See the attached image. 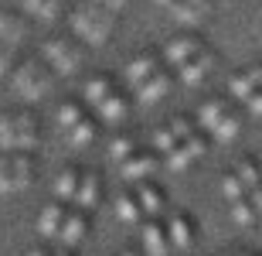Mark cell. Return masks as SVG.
I'll use <instances>...</instances> for the list:
<instances>
[{"mask_svg":"<svg viewBox=\"0 0 262 256\" xmlns=\"http://www.w3.org/2000/svg\"><path fill=\"white\" fill-rule=\"evenodd\" d=\"M191 116L198 120V127L211 137V144H235L245 130V113L235 106L228 96H208L194 106Z\"/></svg>","mask_w":262,"mask_h":256,"instance_id":"6da1fadb","label":"cell"},{"mask_svg":"<svg viewBox=\"0 0 262 256\" xmlns=\"http://www.w3.org/2000/svg\"><path fill=\"white\" fill-rule=\"evenodd\" d=\"M68 31L85 48H102L116 31V14H109L106 7H99L92 0H82V4H75L68 10Z\"/></svg>","mask_w":262,"mask_h":256,"instance_id":"7a4b0ae2","label":"cell"},{"mask_svg":"<svg viewBox=\"0 0 262 256\" xmlns=\"http://www.w3.org/2000/svg\"><path fill=\"white\" fill-rule=\"evenodd\" d=\"M41 120L31 109L0 113V154H38Z\"/></svg>","mask_w":262,"mask_h":256,"instance_id":"3957f363","label":"cell"},{"mask_svg":"<svg viewBox=\"0 0 262 256\" xmlns=\"http://www.w3.org/2000/svg\"><path fill=\"white\" fill-rule=\"evenodd\" d=\"M55 82H58V75L51 72V65L41 55H24L10 72V89L24 103H41L45 96H51Z\"/></svg>","mask_w":262,"mask_h":256,"instance_id":"277c9868","label":"cell"},{"mask_svg":"<svg viewBox=\"0 0 262 256\" xmlns=\"http://www.w3.org/2000/svg\"><path fill=\"white\" fill-rule=\"evenodd\" d=\"M85 45L72 34V31H55L48 38L41 41V58L51 65V72L58 75V79H72L78 72L85 69Z\"/></svg>","mask_w":262,"mask_h":256,"instance_id":"5b68a950","label":"cell"},{"mask_svg":"<svg viewBox=\"0 0 262 256\" xmlns=\"http://www.w3.org/2000/svg\"><path fill=\"white\" fill-rule=\"evenodd\" d=\"M228 99L245 116L262 120V62L242 65V69H235L228 75Z\"/></svg>","mask_w":262,"mask_h":256,"instance_id":"8992f818","label":"cell"},{"mask_svg":"<svg viewBox=\"0 0 262 256\" xmlns=\"http://www.w3.org/2000/svg\"><path fill=\"white\" fill-rule=\"evenodd\" d=\"M31 34V17L17 14V10H4L0 14V79L14 72L20 62V48Z\"/></svg>","mask_w":262,"mask_h":256,"instance_id":"52a82bcc","label":"cell"},{"mask_svg":"<svg viewBox=\"0 0 262 256\" xmlns=\"http://www.w3.org/2000/svg\"><path fill=\"white\" fill-rule=\"evenodd\" d=\"M38 178L34 154H0V195L28 191Z\"/></svg>","mask_w":262,"mask_h":256,"instance_id":"ba28073f","label":"cell"},{"mask_svg":"<svg viewBox=\"0 0 262 256\" xmlns=\"http://www.w3.org/2000/svg\"><path fill=\"white\" fill-rule=\"evenodd\" d=\"M167 69L164 55H160V48H140L129 55V62L123 65V86L133 92V89H140L143 82H150L154 75H160V72Z\"/></svg>","mask_w":262,"mask_h":256,"instance_id":"9c48e42d","label":"cell"},{"mask_svg":"<svg viewBox=\"0 0 262 256\" xmlns=\"http://www.w3.org/2000/svg\"><path fill=\"white\" fill-rule=\"evenodd\" d=\"M204 48H208V41H204L198 31H177V34H170V38L160 45V55H164L167 69L177 72V69H184L194 55H201Z\"/></svg>","mask_w":262,"mask_h":256,"instance_id":"30bf717a","label":"cell"},{"mask_svg":"<svg viewBox=\"0 0 262 256\" xmlns=\"http://www.w3.org/2000/svg\"><path fill=\"white\" fill-rule=\"evenodd\" d=\"M164 226H167V236H170V246L177 253H187L198 243V236H201V226H198V219L187 208H170L164 215Z\"/></svg>","mask_w":262,"mask_h":256,"instance_id":"8fae6325","label":"cell"},{"mask_svg":"<svg viewBox=\"0 0 262 256\" xmlns=\"http://www.w3.org/2000/svg\"><path fill=\"white\" fill-rule=\"evenodd\" d=\"M160 168H164L160 154H157V150H150V147H143L140 154H133L129 161H123V164H119V178H123L126 185H143V181H154Z\"/></svg>","mask_w":262,"mask_h":256,"instance_id":"7c38bea8","label":"cell"},{"mask_svg":"<svg viewBox=\"0 0 262 256\" xmlns=\"http://www.w3.org/2000/svg\"><path fill=\"white\" fill-rule=\"evenodd\" d=\"M116 89H123V79H119V75H113V72H92V75L82 79L78 99H82L89 109H96V106H102Z\"/></svg>","mask_w":262,"mask_h":256,"instance_id":"4fadbf2b","label":"cell"},{"mask_svg":"<svg viewBox=\"0 0 262 256\" xmlns=\"http://www.w3.org/2000/svg\"><path fill=\"white\" fill-rule=\"evenodd\" d=\"M89 232H92V212H82V208L68 205V215H65V222H61V232H58V239H55V246L78 249L89 239Z\"/></svg>","mask_w":262,"mask_h":256,"instance_id":"5bb4252c","label":"cell"},{"mask_svg":"<svg viewBox=\"0 0 262 256\" xmlns=\"http://www.w3.org/2000/svg\"><path fill=\"white\" fill-rule=\"evenodd\" d=\"M133 106H136L133 96H129V89L123 86V89H116V92H113V96H109L102 106L92 109V113L99 116V123H102V127H116V130H119V127H123V123L129 120Z\"/></svg>","mask_w":262,"mask_h":256,"instance_id":"9a60e30c","label":"cell"},{"mask_svg":"<svg viewBox=\"0 0 262 256\" xmlns=\"http://www.w3.org/2000/svg\"><path fill=\"white\" fill-rule=\"evenodd\" d=\"M174 82H177V75L170 69H164L160 75H154L150 82H143L140 89H133L129 96H133V103L136 106H160V103H167V96L174 92Z\"/></svg>","mask_w":262,"mask_h":256,"instance_id":"2e32d148","label":"cell"},{"mask_svg":"<svg viewBox=\"0 0 262 256\" xmlns=\"http://www.w3.org/2000/svg\"><path fill=\"white\" fill-rule=\"evenodd\" d=\"M136 191V198H140V208H143L146 219H164L167 212H170V195H167V188L160 185V181H143V185H129Z\"/></svg>","mask_w":262,"mask_h":256,"instance_id":"e0dca14e","label":"cell"},{"mask_svg":"<svg viewBox=\"0 0 262 256\" xmlns=\"http://www.w3.org/2000/svg\"><path fill=\"white\" fill-rule=\"evenodd\" d=\"M140 229V253L143 256H170L174 246H170V236H167L164 219H146Z\"/></svg>","mask_w":262,"mask_h":256,"instance_id":"ac0fdd59","label":"cell"},{"mask_svg":"<svg viewBox=\"0 0 262 256\" xmlns=\"http://www.w3.org/2000/svg\"><path fill=\"white\" fill-rule=\"evenodd\" d=\"M167 14L181 24V28H198V24H204V21L214 14V0H174L170 7H167Z\"/></svg>","mask_w":262,"mask_h":256,"instance_id":"d6986e66","label":"cell"},{"mask_svg":"<svg viewBox=\"0 0 262 256\" xmlns=\"http://www.w3.org/2000/svg\"><path fill=\"white\" fill-rule=\"evenodd\" d=\"M214 69H218V51L208 45L201 55H194V58L187 62L184 69H177L174 75H177V82H181V86H201L204 79H211Z\"/></svg>","mask_w":262,"mask_h":256,"instance_id":"ffe728a7","label":"cell"},{"mask_svg":"<svg viewBox=\"0 0 262 256\" xmlns=\"http://www.w3.org/2000/svg\"><path fill=\"white\" fill-rule=\"evenodd\" d=\"M143 147H146V133L143 130H116V133L109 137V161L119 168L123 161H129Z\"/></svg>","mask_w":262,"mask_h":256,"instance_id":"44dd1931","label":"cell"},{"mask_svg":"<svg viewBox=\"0 0 262 256\" xmlns=\"http://www.w3.org/2000/svg\"><path fill=\"white\" fill-rule=\"evenodd\" d=\"M106 195V185H102V174L92 168H82V181H78V195H75V208L82 212H96L99 202Z\"/></svg>","mask_w":262,"mask_h":256,"instance_id":"7402d4cb","label":"cell"},{"mask_svg":"<svg viewBox=\"0 0 262 256\" xmlns=\"http://www.w3.org/2000/svg\"><path fill=\"white\" fill-rule=\"evenodd\" d=\"M78 181H82V168H78V164H65V168L55 174V181H51V195H55V202H61V205H75Z\"/></svg>","mask_w":262,"mask_h":256,"instance_id":"603a6c76","label":"cell"},{"mask_svg":"<svg viewBox=\"0 0 262 256\" xmlns=\"http://www.w3.org/2000/svg\"><path fill=\"white\" fill-rule=\"evenodd\" d=\"M113 212H116V219L123 222V226H143L146 222L143 208H140V198H136V191L129 185L113 198Z\"/></svg>","mask_w":262,"mask_h":256,"instance_id":"cb8c5ba5","label":"cell"},{"mask_svg":"<svg viewBox=\"0 0 262 256\" xmlns=\"http://www.w3.org/2000/svg\"><path fill=\"white\" fill-rule=\"evenodd\" d=\"M24 14L41 24H58L68 14V0H24Z\"/></svg>","mask_w":262,"mask_h":256,"instance_id":"d4e9b609","label":"cell"},{"mask_svg":"<svg viewBox=\"0 0 262 256\" xmlns=\"http://www.w3.org/2000/svg\"><path fill=\"white\" fill-rule=\"evenodd\" d=\"M65 215H68V205H61V202H55V198H51L48 205L38 212V232L48 239V243H55V239H58V232H61Z\"/></svg>","mask_w":262,"mask_h":256,"instance_id":"484cf974","label":"cell"},{"mask_svg":"<svg viewBox=\"0 0 262 256\" xmlns=\"http://www.w3.org/2000/svg\"><path fill=\"white\" fill-rule=\"evenodd\" d=\"M102 130H106V127L99 123V116H96V113H89V116L82 120L78 127H72V130H68V133H65V140H68V144H72L75 150H82V147H92V144L99 140V133H102Z\"/></svg>","mask_w":262,"mask_h":256,"instance_id":"4316f807","label":"cell"},{"mask_svg":"<svg viewBox=\"0 0 262 256\" xmlns=\"http://www.w3.org/2000/svg\"><path fill=\"white\" fill-rule=\"evenodd\" d=\"M89 113H92V109H89L78 96H68V99H61V103H58V109H55V120H58L61 133H68V130L78 127V123H82Z\"/></svg>","mask_w":262,"mask_h":256,"instance_id":"83f0119b","label":"cell"},{"mask_svg":"<svg viewBox=\"0 0 262 256\" xmlns=\"http://www.w3.org/2000/svg\"><path fill=\"white\" fill-rule=\"evenodd\" d=\"M235 174L245 181L249 191H259V188H262V161L255 157V154H245V157L235 164Z\"/></svg>","mask_w":262,"mask_h":256,"instance_id":"f1b7e54d","label":"cell"},{"mask_svg":"<svg viewBox=\"0 0 262 256\" xmlns=\"http://www.w3.org/2000/svg\"><path fill=\"white\" fill-rule=\"evenodd\" d=\"M252 191L245 188V181L238 174H235V168L232 171H225L222 174V198L228 202V205H235V202H242V198H249Z\"/></svg>","mask_w":262,"mask_h":256,"instance_id":"f546056e","label":"cell"},{"mask_svg":"<svg viewBox=\"0 0 262 256\" xmlns=\"http://www.w3.org/2000/svg\"><path fill=\"white\" fill-rule=\"evenodd\" d=\"M228 208H232V219L238 222V226H255V222H262V215H259V208H255L252 195L242 198V202H235V205H228Z\"/></svg>","mask_w":262,"mask_h":256,"instance_id":"4dcf8cb0","label":"cell"},{"mask_svg":"<svg viewBox=\"0 0 262 256\" xmlns=\"http://www.w3.org/2000/svg\"><path fill=\"white\" fill-rule=\"evenodd\" d=\"M92 4H99V7H106L109 14H116V17H119V14H123V10H126L129 4H133V0H92Z\"/></svg>","mask_w":262,"mask_h":256,"instance_id":"1f68e13d","label":"cell"},{"mask_svg":"<svg viewBox=\"0 0 262 256\" xmlns=\"http://www.w3.org/2000/svg\"><path fill=\"white\" fill-rule=\"evenodd\" d=\"M51 253H55V246H31L24 256H51Z\"/></svg>","mask_w":262,"mask_h":256,"instance_id":"d6a6232c","label":"cell"},{"mask_svg":"<svg viewBox=\"0 0 262 256\" xmlns=\"http://www.w3.org/2000/svg\"><path fill=\"white\" fill-rule=\"evenodd\" d=\"M51 256H78V249H65V246H55Z\"/></svg>","mask_w":262,"mask_h":256,"instance_id":"836d02e7","label":"cell"},{"mask_svg":"<svg viewBox=\"0 0 262 256\" xmlns=\"http://www.w3.org/2000/svg\"><path fill=\"white\" fill-rule=\"evenodd\" d=\"M214 256H238V249H222V253H214Z\"/></svg>","mask_w":262,"mask_h":256,"instance_id":"e575fe53","label":"cell"},{"mask_svg":"<svg viewBox=\"0 0 262 256\" xmlns=\"http://www.w3.org/2000/svg\"><path fill=\"white\" fill-rule=\"evenodd\" d=\"M154 4H157V7H164V10H167L170 4H174V0H154Z\"/></svg>","mask_w":262,"mask_h":256,"instance_id":"d590c367","label":"cell"},{"mask_svg":"<svg viewBox=\"0 0 262 256\" xmlns=\"http://www.w3.org/2000/svg\"><path fill=\"white\" fill-rule=\"evenodd\" d=\"M259 161H262V157H259Z\"/></svg>","mask_w":262,"mask_h":256,"instance_id":"8d00e7d4","label":"cell"}]
</instances>
